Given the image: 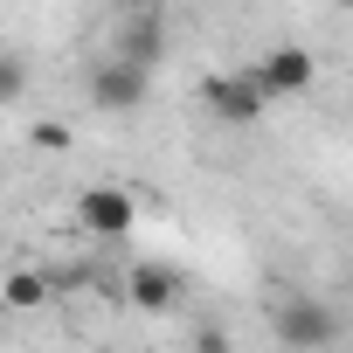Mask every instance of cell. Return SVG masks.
<instances>
[{"label": "cell", "instance_id": "cell-2", "mask_svg": "<svg viewBox=\"0 0 353 353\" xmlns=\"http://www.w3.org/2000/svg\"><path fill=\"white\" fill-rule=\"evenodd\" d=\"M145 97H152V70H145V63H132V56H104V63L90 70V104H97V111L125 118V111H139Z\"/></svg>", "mask_w": 353, "mask_h": 353}, {"label": "cell", "instance_id": "cell-9", "mask_svg": "<svg viewBox=\"0 0 353 353\" xmlns=\"http://www.w3.org/2000/svg\"><path fill=\"white\" fill-rule=\"evenodd\" d=\"M28 83H35V77H28V56H21V49H0V111L21 104Z\"/></svg>", "mask_w": 353, "mask_h": 353}, {"label": "cell", "instance_id": "cell-6", "mask_svg": "<svg viewBox=\"0 0 353 353\" xmlns=\"http://www.w3.org/2000/svg\"><path fill=\"white\" fill-rule=\"evenodd\" d=\"M125 298L139 312H173V305H181V270H173V263H132Z\"/></svg>", "mask_w": 353, "mask_h": 353}, {"label": "cell", "instance_id": "cell-5", "mask_svg": "<svg viewBox=\"0 0 353 353\" xmlns=\"http://www.w3.org/2000/svg\"><path fill=\"white\" fill-rule=\"evenodd\" d=\"M277 339L298 346V353H325L339 339V319L319 305V298H298V305H277Z\"/></svg>", "mask_w": 353, "mask_h": 353}, {"label": "cell", "instance_id": "cell-8", "mask_svg": "<svg viewBox=\"0 0 353 353\" xmlns=\"http://www.w3.org/2000/svg\"><path fill=\"white\" fill-rule=\"evenodd\" d=\"M118 56L159 70V28H152V21H125V28H118Z\"/></svg>", "mask_w": 353, "mask_h": 353}, {"label": "cell", "instance_id": "cell-1", "mask_svg": "<svg viewBox=\"0 0 353 353\" xmlns=\"http://www.w3.org/2000/svg\"><path fill=\"white\" fill-rule=\"evenodd\" d=\"M139 229V194L125 188V181H90V188H77V236H90V243H125Z\"/></svg>", "mask_w": 353, "mask_h": 353}, {"label": "cell", "instance_id": "cell-4", "mask_svg": "<svg viewBox=\"0 0 353 353\" xmlns=\"http://www.w3.org/2000/svg\"><path fill=\"white\" fill-rule=\"evenodd\" d=\"M250 77H256V90L277 104V97H305L312 83H319V56L312 49H298V42H284V49H270L263 63H250Z\"/></svg>", "mask_w": 353, "mask_h": 353}, {"label": "cell", "instance_id": "cell-10", "mask_svg": "<svg viewBox=\"0 0 353 353\" xmlns=\"http://www.w3.org/2000/svg\"><path fill=\"white\" fill-rule=\"evenodd\" d=\"M28 145H35V152H70L77 132H70L63 118H35V125H28Z\"/></svg>", "mask_w": 353, "mask_h": 353}, {"label": "cell", "instance_id": "cell-11", "mask_svg": "<svg viewBox=\"0 0 353 353\" xmlns=\"http://www.w3.org/2000/svg\"><path fill=\"white\" fill-rule=\"evenodd\" d=\"M332 8H353V0H332Z\"/></svg>", "mask_w": 353, "mask_h": 353}, {"label": "cell", "instance_id": "cell-3", "mask_svg": "<svg viewBox=\"0 0 353 353\" xmlns=\"http://www.w3.org/2000/svg\"><path fill=\"white\" fill-rule=\"evenodd\" d=\"M201 104H208V118H222V125H236V132L270 111V97L256 90L250 70H215V77H201Z\"/></svg>", "mask_w": 353, "mask_h": 353}, {"label": "cell", "instance_id": "cell-7", "mask_svg": "<svg viewBox=\"0 0 353 353\" xmlns=\"http://www.w3.org/2000/svg\"><path fill=\"white\" fill-rule=\"evenodd\" d=\"M0 305H8V312H42L49 305V277L42 270H0Z\"/></svg>", "mask_w": 353, "mask_h": 353}]
</instances>
